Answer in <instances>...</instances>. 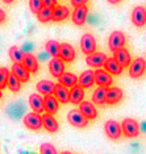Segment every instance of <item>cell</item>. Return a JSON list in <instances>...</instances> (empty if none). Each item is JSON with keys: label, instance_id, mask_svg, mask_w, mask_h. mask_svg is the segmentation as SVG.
Wrapping results in <instances>:
<instances>
[{"label": "cell", "instance_id": "6da1fadb", "mask_svg": "<svg viewBox=\"0 0 146 154\" xmlns=\"http://www.w3.org/2000/svg\"><path fill=\"white\" fill-rule=\"evenodd\" d=\"M121 127H123V134L128 138H135L140 134V125L134 119L130 117L124 119Z\"/></svg>", "mask_w": 146, "mask_h": 154}, {"label": "cell", "instance_id": "7a4b0ae2", "mask_svg": "<svg viewBox=\"0 0 146 154\" xmlns=\"http://www.w3.org/2000/svg\"><path fill=\"white\" fill-rule=\"evenodd\" d=\"M24 125L30 131H40L44 127L42 116L37 112H29L24 116Z\"/></svg>", "mask_w": 146, "mask_h": 154}, {"label": "cell", "instance_id": "3957f363", "mask_svg": "<svg viewBox=\"0 0 146 154\" xmlns=\"http://www.w3.org/2000/svg\"><path fill=\"white\" fill-rule=\"evenodd\" d=\"M146 71V59L138 57L133 59V62L129 66V76L133 79H138L145 74Z\"/></svg>", "mask_w": 146, "mask_h": 154}, {"label": "cell", "instance_id": "277c9868", "mask_svg": "<svg viewBox=\"0 0 146 154\" xmlns=\"http://www.w3.org/2000/svg\"><path fill=\"white\" fill-rule=\"evenodd\" d=\"M67 120H68V122H70L72 127H76V128H84V127L88 125V119L82 113L79 108L78 109L74 108V109H71L70 112H68Z\"/></svg>", "mask_w": 146, "mask_h": 154}, {"label": "cell", "instance_id": "5b68a950", "mask_svg": "<svg viewBox=\"0 0 146 154\" xmlns=\"http://www.w3.org/2000/svg\"><path fill=\"white\" fill-rule=\"evenodd\" d=\"M125 42H126L125 34L120 30H114V32L111 33L108 38V48L111 51H116L121 48H125Z\"/></svg>", "mask_w": 146, "mask_h": 154}, {"label": "cell", "instance_id": "8992f818", "mask_svg": "<svg viewBox=\"0 0 146 154\" xmlns=\"http://www.w3.org/2000/svg\"><path fill=\"white\" fill-rule=\"evenodd\" d=\"M81 49L82 53L86 55H90L95 53L96 50V40L91 33H84L81 38Z\"/></svg>", "mask_w": 146, "mask_h": 154}, {"label": "cell", "instance_id": "52a82bcc", "mask_svg": "<svg viewBox=\"0 0 146 154\" xmlns=\"http://www.w3.org/2000/svg\"><path fill=\"white\" fill-rule=\"evenodd\" d=\"M104 131L111 140H119L123 136V127L116 120H108L104 125Z\"/></svg>", "mask_w": 146, "mask_h": 154}, {"label": "cell", "instance_id": "ba28073f", "mask_svg": "<svg viewBox=\"0 0 146 154\" xmlns=\"http://www.w3.org/2000/svg\"><path fill=\"white\" fill-rule=\"evenodd\" d=\"M112 74H109L105 69H99L95 71V83L99 87H112L113 78Z\"/></svg>", "mask_w": 146, "mask_h": 154}, {"label": "cell", "instance_id": "9c48e42d", "mask_svg": "<svg viewBox=\"0 0 146 154\" xmlns=\"http://www.w3.org/2000/svg\"><path fill=\"white\" fill-rule=\"evenodd\" d=\"M107 59H108V57H107L104 53H97V51H95V53L87 55L86 62H87V65H88L90 67L103 69L104 65H105V62H107Z\"/></svg>", "mask_w": 146, "mask_h": 154}, {"label": "cell", "instance_id": "30bf717a", "mask_svg": "<svg viewBox=\"0 0 146 154\" xmlns=\"http://www.w3.org/2000/svg\"><path fill=\"white\" fill-rule=\"evenodd\" d=\"M87 15H88V7L87 5L75 7L74 11L71 13V20L75 25L82 26V25H84V23L87 20Z\"/></svg>", "mask_w": 146, "mask_h": 154}, {"label": "cell", "instance_id": "8fae6325", "mask_svg": "<svg viewBox=\"0 0 146 154\" xmlns=\"http://www.w3.org/2000/svg\"><path fill=\"white\" fill-rule=\"evenodd\" d=\"M49 71H50V74L54 78L58 79L65 72V61L61 59L59 57L50 59V62H49Z\"/></svg>", "mask_w": 146, "mask_h": 154}, {"label": "cell", "instance_id": "7c38bea8", "mask_svg": "<svg viewBox=\"0 0 146 154\" xmlns=\"http://www.w3.org/2000/svg\"><path fill=\"white\" fill-rule=\"evenodd\" d=\"M79 109L84 116L88 119V120H95L97 117V109L95 107V103L93 101H84L83 100L81 104H79Z\"/></svg>", "mask_w": 146, "mask_h": 154}, {"label": "cell", "instance_id": "4fadbf2b", "mask_svg": "<svg viewBox=\"0 0 146 154\" xmlns=\"http://www.w3.org/2000/svg\"><path fill=\"white\" fill-rule=\"evenodd\" d=\"M132 23L137 28H142L144 25H146V9L144 7L138 5L133 9V12H132Z\"/></svg>", "mask_w": 146, "mask_h": 154}, {"label": "cell", "instance_id": "5bb4252c", "mask_svg": "<svg viewBox=\"0 0 146 154\" xmlns=\"http://www.w3.org/2000/svg\"><path fill=\"white\" fill-rule=\"evenodd\" d=\"M113 58L116 59L119 63L123 66V67H129L130 63H132V57H130V53L128 51V49L125 48H121L119 50L113 51Z\"/></svg>", "mask_w": 146, "mask_h": 154}, {"label": "cell", "instance_id": "9a60e30c", "mask_svg": "<svg viewBox=\"0 0 146 154\" xmlns=\"http://www.w3.org/2000/svg\"><path fill=\"white\" fill-rule=\"evenodd\" d=\"M124 97L123 90L119 87H108V92H107V104L114 106V104L120 103Z\"/></svg>", "mask_w": 146, "mask_h": 154}, {"label": "cell", "instance_id": "2e32d148", "mask_svg": "<svg viewBox=\"0 0 146 154\" xmlns=\"http://www.w3.org/2000/svg\"><path fill=\"white\" fill-rule=\"evenodd\" d=\"M12 72L17 76V78H19V80L21 83L29 82L30 74H32V72H30L29 70L25 67V66H24V63H13V66H12Z\"/></svg>", "mask_w": 146, "mask_h": 154}, {"label": "cell", "instance_id": "e0dca14e", "mask_svg": "<svg viewBox=\"0 0 146 154\" xmlns=\"http://www.w3.org/2000/svg\"><path fill=\"white\" fill-rule=\"evenodd\" d=\"M42 122H44V128L49 133H57L58 129H59V124H58L57 119L51 113H47L46 112L45 115H42Z\"/></svg>", "mask_w": 146, "mask_h": 154}, {"label": "cell", "instance_id": "ac0fdd59", "mask_svg": "<svg viewBox=\"0 0 146 154\" xmlns=\"http://www.w3.org/2000/svg\"><path fill=\"white\" fill-rule=\"evenodd\" d=\"M28 101H29V106L33 109V112L41 113V112L45 111V101H44V97L40 94H32Z\"/></svg>", "mask_w": 146, "mask_h": 154}, {"label": "cell", "instance_id": "d6986e66", "mask_svg": "<svg viewBox=\"0 0 146 154\" xmlns=\"http://www.w3.org/2000/svg\"><path fill=\"white\" fill-rule=\"evenodd\" d=\"M44 101H45V112L51 115H55L58 112L59 108V100L57 99L55 95H46L44 96Z\"/></svg>", "mask_w": 146, "mask_h": 154}, {"label": "cell", "instance_id": "ffe728a7", "mask_svg": "<svg viewBox=\"0 0 146 154\" xmlns=\"http://www.w3.org/2000/svg\"><path fill=\"white\" fill-rule=\"evenodd\" d=\"M93 85H95V71L86 70L84 72H82L79 76V86H82L83 88H91Z\"/></svg>", "mask_w": 146, "mask_h": 154}, {"label": "cell", "instance_id": "44dd1931", "mask_svg": "<svg viewBox=\"0 0 146 154\" xmlns=\"http://www.w3.org/2000/svg\"><path fill=\"white\" fill-rule=\"evenodd\" d=\"M76 57L75 53V49L71 46L70 44H61V51H59V58L63 59L65 62H72Z\"/></svg>", "mask_w": 146, "mask_h": 154}, {"label": "cell", "instance_id": "7402d4cb", "mask_svg": "<svg viewBox=\"0 0 146 154\" xmlns=\"http://www.w3.org/2000/svg\"><path fill=\"white\" fill-rule=\"evenodd\" d=\"M36 88L38 91V94H41V95L46 96V95H54L55 92V85L53 82H50V80H40V82L37 83Z\"/></svg>", "mask_w": 146, "mask_h": 154}, {"label": "cell", "instance_id": "603a6c76", "mask_svg": "<svg viewBox=\"0 0 146 154\" xmlns=\"http://www.w3.org/2000/svg\"><path fill=\"white\" fill-rule=\"evenodd\" d=\"M24 112H25V107H24V104L21 101H13V103L9 104V107L7 108V113H8V116H11L13 120L21 117Z\"/></svg>", "mask_w": 146, "mask_h": 154}, {"label": "cell", "instance_id": "cb8c5ba5", "mask_svg": "<svg viewBox=\"0 0 146 154\" xmlns=\"http://www.w3.org/2000/svg\"><path fill=\"white\" fill-rule=\"evenodd\" d=\"M54 95L57 96V99L59 100V103L66 104L70 101V88L63 86V85H61V83H58V85H55Z\"/></svg>", "mask_w": 146, "mask_h": 154}, {"label": "cell", "instance_id": "d4e9b609", "mask_svg": "<svg viewBox=\"0 0 146 154\" xmlns=\"http://www.w3.org/2000/svg\"><path fill=\"white\" fill-rule=\"evenodd\" d=\"M68 16H70V9L66 5H55L53 8V21L55 23L65 21Z\"/></svg>", "mask_w": 146, "mask_h": 154}, {"label": "cell", "instance_id": "484cf974", "mask_svg": "<svg viewBox=\"0 0 146 154\" xmlns=\"http://www.w3.org/2000/svg\"><path fill=\"white\" fill-rule=\"evenodd\" d=\"M61 85H63L68 88H72V87L78 86L79 85V76H76L75 74L72 72H63L59 78H58Z\"/></svg>", "mask_w": 146, "mask_h": 154}, {"label": "cell", "instance_id": "4316f807", "mask_svg": "<svg viewBox=\"0 0 146 154\" xmlns=\"http://www.w3.org/2000/svg\"><path fill=\"white\" fill-rule=\"evenodd\" d=\"M107 92H108V87H97L93 91L92 101L96 106H104V104H107Z\"/></svg>", "mask_w": 146, "mask_h": 154}, {"label": "cell", "instance_id": "83f0119b", "mask_svg": "<svg viewBox=\"0 0 146 154\" xmlns=\"http://www.w3.org/2000/svg\"><path fill=\"white\" fill-rule=\"evenodd\" d=\"M104 69H105L107 71H108L109 74H112V75H121L123 74V71H124V67L114 58H108L107 59L105 65H104Z\"/></svg>", "mask_w": 146, "mask_h": 154}, {"label": "cell", "instance_id": "f1b7e54d", "mask_svg": "<svg viewBox=\"0 0 146 154\" xmlns=\"http://www.w3.org/2000/svg\"><path fill=\"white\" fill-rule=\"evenodd\" d=\"M84 100V88L82 86H75L70 90V103L72 104H81Z\"/></svg>", "mask_w": 146, "mask_h": 154}, {"label": "cell", "instance_id": "f546056e", "mask_svg": "<svg viewBox=\"0 0 146 154\" xmlns=\"http://www.w3.org/2000/svg\"><path fill=\"white\" fill-rule=\"evenodd\" d=\"M24 66L29 70L32 74L38 71V69H40V65H38V59L34 57L33 54H25V57H24V61H23Z\"/></svg>", "mask_w": 146, "mask_h": 154}, {"label": "cell", "instance_id": "4dcf8cb0", "mask_svg": "<svg viewBox=\"0 0 146 154\" xmlns=\"http://www.w3.org/2000/svg\"><path fill=\"white\" fill-rule=\"evenodd\" d=\"M45 50L47 54H50L53 58L59 57V51H61V44L55 40H49L45 44Z\"/></svg>", "mask_w": 146, "mask_h": 154}, {"label": "cell", "instance_id": "1f68e13d", "mask_svg": "<svg viewBox=\"0 0 146 154\" xmlns=\"http://www.w3.org/2000/svg\"><path fill=\"white\" fill-rule=\"evenodd\" d=\"M37 19L40 23H44V24L53 21V8H50V7H42V9L37 13Z\"/></svg>", "mask_w": 146, "mask_h": 154}, {"label": "cell", "instance_id": "d6a6232c", "mask_svg": "<svg viewBox=\"0 0 146 154\" xmlns=\"http://www.w3.org/2000/svg\"><path fill=\"white\" fill-rule=\"evenodd\" d=\"M8 54H9V58L13 61V63H23L24 57H25V54L23 53V50L19 49L17 46H12L8 50Z\"/></svg>", "mask_w": 146, "mask_h": 154}, {"label": "cell", "instance_id": "836d02e7", "mask_svg": "<svg viewBox=\"0 0 146 154\" xmlns=\"http://www.w3.org/2000/svg\"><path fill=\"white\" fill-rule=\"evenodd\" d=\"M8 88L12 91V92H19L20 88H21V82L19 80V78L13 74V72H11L9 74V78H8Z\"/></svg>", "mask_w": 146, "mask_h": 154}, {"label": "cell", "instance_id": "e575fe53", "mask_svg": "<svg viewBox=\"0 0 146 154\" xmlns=\"http://www.w3.org/2000/svg\"><path fill=\"white\" fill-rule=\"evenodd\" d=\"M9 70L5 67H0V90H4L8 85V78H9Z\"/></svg>", "mask_w": 146, "mask_h": 154}, {"label": "cell", "instance_id": "d590c367", "mask_svg": "<svg viewBox=\"0 0 146 154\" xmlns=\"http://www.w3.org/2000/svg\"><path fill=\"white\" fill-rule=\"evenodd\" d=\"M40 154H58V153H57V149L54 148V145L45 142V143H41L40 146Z\"/></svg>", "mask_w": 146, "mask_h": 154}, {"label": "cell", "instance_id": "8d00e7d4", "mask_svg": "<svg viewBox=\"0 0 146 154\" xmlns=\"http://www.w3.org/2000/svg\"><path fill=\"white\" fill-rule=\"evenodd\" d=\"M42 7H44V3H42V0H29V8H30V11H32L33 13H37L42 9Z\"/></svg>", "mask_w": 146, "mask_h": 154}, {"label": "cell", "instance_id": "74e56055", "mask_svg": "<svg viewBox=\"0 0 146 154\" xmlns=\"http://www.w3.org/2000/svg\"><path fill=\"white\" fill-rule=\"evenodd\" d=\"M72 7H81V5H86L88 3V0H70Z\"/></svg>", "mask_w": 146, "mask_h": 154}, {"label": "cell", "instance_id": "f35d334b", "mask_svg": "<svg viewBox=\"0 0 146 154\" xmlns=\"http://www.w3.org/2000/svg\"><path fill=\"white\" fill-rule=\"evenodd\" d=\"M44 7H50V8H54L57 4V0H42Z\"/></svg>", "mask_w": 146, "mask_h": 154}, {"label": "cell", "instance_id": "ab89813d", "mask_svg": "<svg viewBox=\"0 0 146 154\" xmlns=\"http://www.w3.org/2000/svg\"><path fill=\"white\" fill-rule=\"evenodd\" d=\"M7 20V15H5V12L3 11L2 8H0V24H3Z\"/></svg>", "mask_w": 146, "mask_h": 154}, {"label": "cell", "instance_id": "60d3db41", "mask_svg": "<svg viewBox=\"0 0 146 154\" xmlns=\"http://www.w3.org/2000/svg\"><path fill=\"white\" fill-rule=\"evenodd\" d=\"M121 0H108V3H111V4H119Z\"/></svg>", "mask_w": 146, "mask_h": 154}, {"label": "cell", "instance_id": "b9f144b4", "mask_svg": "<svg viewBox=\"0 0 146 154\" xmlns=\"http://www.w3.org/2000/svg\"><path fill=\"white\" fill-rule=\"evenodd\" d=\"M3 2H4L5 4H11V3H13L15 0H3Z\"/></svg>", "mask_w": 146, "mask_h": 154}, {"label": "cell", "instance_id": "7bdbcfd3", "mask_svg": "<svg viewBox=\"0 0 146 154\" xmlns=\"http://www.w3.org/2000/svg\"><path fill=\"white\" fill-rule=\"evenodd\" d=\"M142 131L146 132V122H144V124H142Z\"/></svg>", "mask_w": 146, "mask_h": 154}, {"label": "cell", "instance_id": "ee69618b", "mask_svg": "<svg viewBox=\"0 0 146 154\" xmlns=\"http://www.w3.org/2000/svg\"><path fill=\"white\" fill-rule=\"evenodd\" d=\"M61 154H71V153H70V152H62Z\"/></svg>", "mask_w": 146, "mask_h": 154}, {"label": "cell", "instance_id": "f6af8a7d", "mask_svg": "<svg viewBox=\"0 0 146 154\" xmlns=\"http://www.w3.org/2000/svg\"><path fill=\"white\" fill-rule=\"evenodd\" d=\"M2 96H3V92H2V90H0V99H2Z\"/></svg>", "mask_w": 146, "mask_h": 154}]
</instances>
